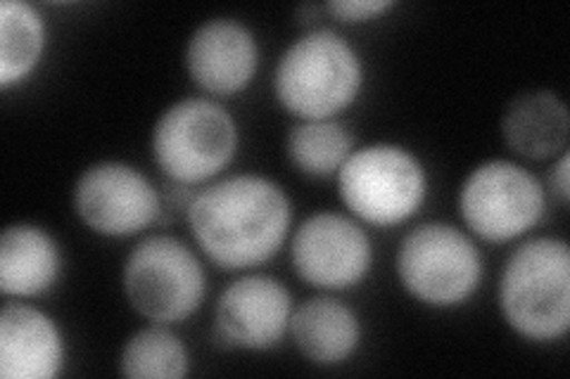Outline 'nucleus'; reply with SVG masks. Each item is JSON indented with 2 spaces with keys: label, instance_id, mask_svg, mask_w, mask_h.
Segmentation results:
<instances>
[{
  "label": "nucleus",
  "instance_id": "0eeeda50",
  "mask_svg": "<svg viewBox=\"0 0 570 379\" xmlns=\"http://www.w3.org/2000/svg\"><path fill=\"white\" fill-rule=\"evenodd\" d=\"M121 290L142 320L184 322L207 299L205 263L181 238L167 232L148 235L124 259Z\"/></svg>",
  "mask_w": 570,
  "mask_h": 379
},
{
  "label": "nucleus",
  "instance_id": "2eb2a0df",
  "mask_svg": "<svg viewBox=\"0 0 570 379\" xmlns=\"http://www.w3.org/2000/svg\"><path fill=\"white\" fill-rule=\"evenodd\" d=\"M65 255L56 235L39 223H12L0 235V292L36 299L62 278Z\"/></svg>",
  "mask_w": 570,
  "mask_h": 379
},
{
  "label": "nucleus",
  "instance_id": "a211bd4d",
  "mask_svg": "<svg viewBox=\"0 0 570 379\" xmlns=\"http://www.w3.org/2000/svg\"><path fill=\"white\" fill-rule=\"evenodd\" d=\"M354 148V133L341 119L297 121L285 138L291 167L314 180L335 178Z\"/></svg>",
  "mask_w": 570,
  "mask_h": 379
},
{
  "label": "nucleus",
  "instance_id": "20e7f679",
  "mask_svg": "<svg viewBox=\"0 0 570 379\" xmlns=\"http://www.w3.org/2000/svg\"><path fill=\"white\" fill-rule=\"evenodd\" d=\"M238 148L240 129L234 112L207 96L171 102L157 117L150 136L157 169L181 188H198L222 178L234 164Z\"/></svg>",
  "mask_w": 570,
  "mask_h": 379
},
{
  "label": "nucleus",
  "instance_id": "1a4fd4ad",
  "mask_svg": "<svg viewBox=\"0 0 570 379\" xmlns=\"http://www.w3.org/2000/svg\"><path fill=\"white\" fill-rule=\"evenodd\" d=\"M79 221L100 238H136L163 221L165 195L146 171L107 159L86 167L71 190Z\"/></svg>",
  "mask_w": 570,
  "mask_h": 379
},
{
  "label": "nucleus",
  "instance_id": "6ab92c4d",
  "mask_svg": "<svg viewBox=\"0 0 570 379\" xmlns=\"http://www.w3.org/2000/svg\"><path fill=\"white\" fill-rule=\"evenodd\" d=\"M119 372L129 379H184L190 372V353L171 325L150 322L124 341Z\"/></svg>",
  "mask_w": 570,
  "mask_h": 379
},
{
  "label": "nucleus",
  "instance_id": "9d476101",
  "mask_svg": "<svg viewBox=\"0 0 570 379\" xmlns=\"http://www.w3.org/2000/svg\"><path fill=\"white\" fill-rule=\"evenodd\" d=\"M373 242L362 221L341 211H314L291 232L295 276L335 295L362 285L373 268Z\"/></svg>",
  "mask_w": 570,
  "mask_h": 379
},
{
  "label": "nucleus",
  "instance_id": "f257e3e1",
  "mask_svg": "<svg viewBox=\"0 0 570 379\" xmlns=\"http://www.w3.org/2000/svg\"><path fill=\"white\" fill-rule=\"evenodd\" d=\"M293 200L262 173L222 176L195 192L186 219L203 257L230 273L272 261L291 240Z\"/></svg>",
  "mask_w": 570,
  "mask_h": 379
},
{
  "label": "nucleus",
  "instance_id": "aec40b11",
  "mask_svg": "<svg viewBox=\"0 0 570 379\" xmlns=\"http://www.w3.org/2000/svg\"><path fill=\"white\" fill-rule=\"evenodd\" d=\"M395 8V0H331L324 10L343 24H366L381 20Z\"/></svg>",
  "mask_w": 570,
  "mask_h": 379
},
{
  "label": "nucleus",
  "instance_id": "f03ea898",
  "mask_svg": "<svg viewBox=\"0 0 570 379\" xmlns=\"http://www.w3.org/2000/svg\"><path fill=\"white\" fill-rule=\"evenodd\" d=\"M366 67L350 39L335 29H309L281 52L274 98L297 121L337 119L360 100Z\"/></svg>",
  "mask_w": 570,
  "mask_h": 379
},
{
  "label": "nucleus",
  "instance_id": "39448f33",
  "mask_svg": "<svg viewBox=\"0 0 570 379\" xmlns=\"http://www.w3.org/2000/svg\"><path fill=\"white\" fill-rule=\"evenodd\" d=\"M335 183L347 213L373 228H395L412 221L431 190L421 157L397 142L354 148L337 171Z\"/></svg>",
  "mask_w": 570,
  "mask_h": 379
},
{
  "label": "nucleus",
  "instance_id": "6e6552de",
  "mask_svg": "<svg viewBox=\"0 0 570 379\" xmlns=\"http://www.w3.org/2000/svg\"><path fill=\"white\" fill-rule=\"evenodd\" d=\"M461 221L473 238L490 245L521 240L547 213V188L513 159H488L459 188Z\"/></svg>",
  "mask_w": 570,
  "mask_h": 379
},
{
  "label": "nucleus",
  "instance_id": "7ed1b4c3",
  "mask_svg": "<svg viewBox=\"0 0 570 379\" xmlns=\"http://www.w3.org/2000/svg\"><path fill=\"white\" fill-rule=\"evenodd\" d=\"M499 311L525 341L554 345L570 330V247L540 235L515 247L499 273Z\"/></svg>",
  "mask_w": 570,
  "mask_h": 379
},
{
  "label": "nucleus",
  "instance_id": "ddd939ff",
  "mask_svg": "<svg viewBox=\"0 0 570 379\" xmlns=\"http://www.w3.org/2000/svg\"><path fill=\"white\" fill-rule=\"evenodd\" d=\"M67 366V339L60 322L22 299L0 311V377L56 379Z\"/></svg>",
  "mask_w": 570,
  "mask_h": 379
},
{
  "label": "nucleus",
  "instance_id": "dca6fc26",
  "mask_svg": "<svg viewBox=\"0 0 570 379\" xmlns=\"http://www.w3.org/2000/svg\"><path fill=\"white\" fill-rule=\"evenodd\" d=\"M507 148L523 159L544 161L568 150L570 114L566 102L547 88L513 96L502 114Z\"/></svg>",
  "mask_w": 570,
  "mask_h": 379
},
{
  "label": "nucleus",
  "instance_id": "412c9836",
  "mask_svg": "<svg viewBox=\"0 0 570 379\" xmlns=\"http://www.w3.org/2000/svg\"><path fill=\"white\" fill-rule=\"evenodd\" d=\"M549 186H551V195H554L557 200L566 207L570 202V157H568V150L561 152L559 159H557V164L551 167Z\"/></svg>",
  "mask_w": 570,
  "mask_h": 379
},
{
  "label": "nucleus",
  "instance_id": "9b49d317",
  "mask_svg": "<svg viewBox=\"0 0 570 379\" xmlns=\"http://www.w3.org/2000/svg\"><path fill=\"white\" fill-rule=\"evenodd\" d=\"M293 295L278 278L247 270L214 306L212 341L226 351H272L291 332Z\"/></svg>",
  "mask_w": 570,
  "mask_h": 379
},
{
  "label": "nucleus",
  "instance_id": "4468645a",
  "mask_svg": "<svg viewBox=\"0 0 570 379\" xmlns=\"http://www.w3.org/2000/svg\"><path fill=\"white\" fill-rule=\"evenodd\" d=\"M288 335L299 356L312 366L337 368L360 351L364 325L350 303L321 292L295 306Z\"/></svg>",
  "mask_w": 570,
  "mask_h": 379
},
{
  "label": "nucleus",
  "instance_id": "f3484780",
  "mask_svg": "<svg viewBox=\"0 0 570 379\" xmlns=\"http://www.w3.org/2000/svg\"><path fill=\"white\" fill-rule=\"evenodd\" d=\"M48 24L27 0L0 3V88L22 86L46 58Z\"/></svg>",
  "mask_w": 570,
  "mask_h": 379
},
{
  "label": "nucleus",
  "instance_id": "f8f14e48",
  "mask_svg": "<svg viewBox=\"0 0 570 379\" xmlns=\"http://www.w3.org/2000/svg\"><path fill=\"white\" fill-rule=\"evenodd\" d=\"M259 41L234 17H212L190 33L184 52L188 79L207 98H234L259 74Z\"/></svg>",
  "mask_w": 570,
  "mask_h": 379
},
{
  "label": "nucleus",
  "instance_id": "423d86ee",
  "mask_svg": "<svg viewBox=\"0 0 570 379\" xmlns=\"http://www.w3.org/2000/svg\"><path fill=\"white\" fill-rule=\"evenodd\" d=\"M395 270L414 301L444 311L471 301L485 280L483 251L473 235L448 221L409 230L397 249Z\"/></svg>",
  "mask_w": 570,
  "mask_h": 379
}]
</instances>
